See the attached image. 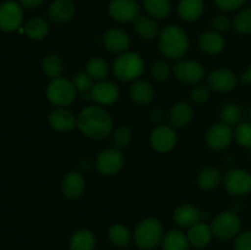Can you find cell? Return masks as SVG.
Segmentation results:
<instances>
[{"instance_id":"obj_19","label":"cell","mask_w":251,"mask_h":250,"mask_svg":"<svg viewBox=\"0 0 251 250\" xmlns=\"http://www.w3.org/2000/svg\"><path fill=\"white\" fill-rule=\"evenodd\" d=\"M201 212L198 207L190 203H181L174 210L173 220L180 227H191L200 222Z\"/></svg>"},{"instance_id":"obj_17","label":"cell","mask_w":251,"mask_h":250,"mask_svg":"<svg viewBox=\"0 0 251 250\" xmlns=\"http://www.w3.org/2000/svg\"><path fill=\"white\" fill-rule=\"evenodd\" d=\"M60 186L65 198L75 200L81 198L85 193L86 181L82 174L78 172H69L61 179Z\"/></svg>"},{"instance_id":"obj_45","label":"cell","mask_w":251,"mask_h":250,"mask_svg":"<svg viewBox=\"0 0 251 250\" xmlns=\"http://www.w3.org/2000/svg\"><path fill=\"white\" fill-rule=\"evenodd\" d=\"M20 1H21V4L24 5L25 7H29V9H32V7L39 6L44 0H20Z\"/></svg>"},{"instance_id":"obj_15","label":"cell","mask_w":251,"mask_h":250,"mask_svg":"<svg viewBox=\"0 0 251 250\" xmlns=\"http://www.w3.org/2000/svg\"><path fill=\"white\" fill-rule=\"evenodd\" d=\"M48 123L55 131L66 132L77 125V117L66 107H56L48 115Z\"/></svg>"},{"instance_id":"obj_25","label":"cell","mask_w":251,"mask_h":250,"mask_svg":"<svg viewBox=\"0 0 251 250\" xmlns=\"http://www.w3.org/2000/svg\"><path fill=\"white\" fill-rule=\"evenodd\" d=\"M96 237L91 230L78 229L71 235L69 247L70 250H95Z\"/></svg>"},{"instance_id":"obj_24","label":"cell","mask_w":251,"mask_h":250,"mask_svg":"<svg viewBox=\"0 0 251 250\" xmlns=\"http://www.w3.org/2000/svg\"><path fill=\"white\" fill-rule=\"evenodd\" d=\"M199 46L201 50L207 54H218L225 49L226 42L221 33H217L215 31L205 32L199 38Z\"/></svg>"},{"instance_id":"obj_12","label":"cell","mask_w":251,"mask_h":250,"mask_svg":"<svg viewBox=\"0 0 251 250\" xmlns=\"http://www.w3.org/2000/svg\"><path fill=\"white\" fill-rule=\"evenodd\" d=\"M176 134L171 126L168 125H158L154 127L150 136V142L151 146L156 150L157 152H169L176 147Z\"/></svg>"},{"instance_id":"obj_41","label":"cell","mask_w":251,"mask_h":250,"mask_svg":"<svg viewBox=\"0 0 251 250\" xmlns=\"http://www.w3.org/2000/svg\"><path fill=\"white\" fill-rule=\"evenodd\" d=\"M190 98L195 104H202V103L207 102L210 98V90L206 86H198L191 91Z\"/></svg>"},{"instance_id":"obj_10","label":"cell","mask_w":251,"mask_h":250,"mask_svg":"<svg viewBox=\"0 0 251 250\" xmlns=\"http://www.w3.org/2000/svg\"><path fill=\"white\" fill-rule=\"evenodd\" d=\"M24 20V11L17 2L6 1L0 5V29L14 32L20 28Z\"/></svg>"},{"instance_id":"obj_29","label":"cell","mask_w":251,"mask_h":250,"mask_svg":"<svg viewBox=\"0 0 251 250\" xmlns=\"http://www.w3.org/2000/svg\"><path fill=\"white\" fill-rule=\"evenodd\" d=\"M135 32L144 41H151L158 33V25L151 17L140 16L135 20Z\"/></svg>"},{"instance_id":"obj_48","label":"cell","mask_w":251,"mask_h":250,"mask_svg":"<svg viewBox=\"0 0 251 250\" xmlns=\"http://www.w3.org/2000/svg\"><path fill=\"white\" fill-rule=\"evenodd\" d=\"M247 117H248V119H249V123H251V108L249 110H248V113H247Z\"/></svg>"},{"instance_id":"obj_43","label":"cell","mask_w":251,"mask_h":250,"mask_svg":"<svg viewBox=\"0 0 251 250\" xmlns=\"http://www.w3.org/2000/svg\"><path fill=\"white\" fill-rule=\"evenodd\" d=\"M234 250H251V230L238 235L234 243Z\"/></svg>"},{"instance_id":"obj_8","label":"cell","mask_w":251,"mask_h":250,"mask_svg":"<svg viewBox=\"0 0 251 250\" xmlns=\"http://www.w3.org/2000/svg\"><path fill=\"white\" fill-rule=\"evenodd\" d=\"M234 139V131L232 126L225 123H216L206 132V144L215 151L227 149Z\"/></svg>"},{"instance_id":"obj_20","label":"cell","mask_w":251,"mask_h":250,"mask_svg":"<svg viewBox=\"0 0 251 250\" xmlns=\"http://www.w3.org/2000/svg\"><path fill=\"white\" fill-rule=\"evenodd\" d=\"M75 12L71 0H54L49 6V17L55 24H65L70 21Z\"/></svg>"},{"instance_id":"obj_30","label":"cell","mask_w":251,"mask_h":250,"mask_svg":"<svg viewBox=\"0 0 251 250\" xmlns=\"http://www.w3.org/2000/svg\"><path fill=\"white\" fill-rule=\"evenodd\" d=\"M25 33L33 41H41L49 33L48 22L42 17H33L25 26Z\"/></svg>"},{"instance_id":"obj_22","label":"cell","mask_w":251,"mask_h":250,"mask_svg":"<svg viewBox=\"0 0 251 250\" xmlns=\"http://www.w3.org/2000/svg\"><path fill=\"white\" fill-rule=\"evenodd\" d=\"M194 110L190 104L185 102H178L171 108L168 113V119L173 126L183 127L193 119Z\"/></svg>"},{"instance_id":"obj_32","label":"cell","mask_w":251,"mask_h":250,"mask_svg":"<svg viewBox=\"0 0 251 250\" xmlns=\"http://www.w3.org/2000/svg\"><path fill=\"white\" fill-rule=\"evenodd\" d=\"M42 68L44 74L53 80L61 76L64 71V63L58 54H47L42 61Z\"/></svg>"},{"instance_id":"obj_36","label":"cell","mask_w":251,"mask_h":250,"mask_svg":"<svg viewBox=\"0 0 251 250\" xmlns=\"http://www.w3.org/2000/svg\"><path fill=\"white\" fill-rule=\"evenodd\" d=\"M108 237L109 240L117 247H126L127 244L131 240V234H130V230L127 229L125 225L117 223V225H113L112 227L108 230Z\"/></svg>"},{"instance_id":"obj_21","label":"cell","mask_w":251,"mask_h":250,"mask_svg":"<svg viewBox=\"0 0 251 250\" xmlns=\"http://www.w3.org/2000/svg\"><path fill=\"white\" fill-rule=\"evenodd\" d=\"M212 230L205 222H198L189 227L188 239L195 248H205L212 239Z\"/></svg>"},{"instance_id":"obj_46","label":"cell","mask_w":251,"mask_h":250,"mask_svg":"<svg viewBox=\"0 0 251 250\" xmlns=\"http://www.w3.org/2000/svg\"><path fill=\"white\" fill-rule=\"evenodd\" d=\"M151 118L153 122H161L163 119V112L161 109H156L151 113Z\"/></svg>"},{"instance_id":"obj_3","label":"cell","mask_w":251,"mask_h":250,"mask_svg":"<svg viewBox=\"0 0 251 250\" xmlns=\"http://www.w3.org/2000/svg\"><path fill=\"white\" fill-rule=\"evenodd\" d=\"M112 70L115 77L123 82L136 81L144 74L145 61L140 54L125 51L114 59Z\"/></svg>"},{"instance_id":"obj_11","label":"cell","mask_w":251,"mask_h":250,"mask_svg":"<svg viewBox=\"0 0 251 250\" xmlns=\"http://www.w3.org/2000/svg\"><path fill=\"white\" fill-rule=\"evenodd\" d=\"M174 76L181 82L194 85L205 77V68L199 61L180 60L174 66Z\"/></svg>"},{"instance_id":"obj_44","label":"cell","mask_w":251,"mask_h":250,"mask_svg":"<svg viewBox=\"0 0 251 250\" xmlns=\"http://www.w3.org/2000/svg\"><path fill=\"white\" fill-rule=\"evenodd\" d=\"M247 0H215L216 5L225 11H232V10L239 9L244 5Z\"/></svg>"},{"instance_id":"obj_27","label":"cell","mask_w":251,"mask_h":250,"mask_svg":"<svg viewBox=\"0 0 251 250\" xmlns=\"http://www.w3.org/2000/svg\"><path fill=\"white\" fill-rule=\"evenodd\" d=\"M203 11V0H180L178 14L184 21H195Z\"/></svg>"},{"instance_id":"obj_1","label":"cell","mask_w":251,"mask_h":250,"mask_svg":"<svg viewBox=\"0 0 251 250\" xmlns=\"http://www.w3.org/2000/svg\"><path fill=\"white\" fill-rule=\"evenodd\" d=\"M76 126L90 139L103 140L112 132L113 120L104 108L88 105L78 113Z\"/></svg>"},{"instance_id":"obj_16","label":"cell","mask_w":251,"mask_h":250,"mask_svg":"<svg viewBox=\"0 0 251 250\" xmlns=\"http://www.w3.org/2000/svg\"><path fill=\"white\" fill-rule=\"evenodd\" d=\"M207 82L217 92H230L237 87L238 77L228 69H216L208 75Z\"/></svg>"},{"instance_id":"obj_38","label":"cell","mask_w":251,"mask_h":250,"mask_svg":"<svg viewBox=\"0 0 251 250\" xmlns=\"http://www.w3.org/2000/svg\"><path fill=\"white\" fill-rule=\"evenodd\" d=\"M234 139L242 146L251 149V123H240L234 130Z\"/></svg>"},{"instance_id":"obj_31","label":"cell","mask_w":251,"mask_h":250,"mask_svg":"<svg viewBox=\"0 0 251 250\" xmlns=\"http://www.w3.org/2000/svg\"><path fill=\"white\" fill-rule=\"evenodd\" d=\"M85 71L91 76L93 81H103L109 74V65L104 59L96 56L87 61Z\"/></svg>"},{"instance_id":"obj_28","label":"cell","mask_w":251,"mask_h":250,"mask_svg":"<svg viewBox=\"0 0 251 250\" xmlns=\"http://www.w3.org/2000/svg\"><path fill=\"white\" fill-rule=\"evenodd\" d=\"M189 245H190V242L188 239V235L176 229L166 233L162 240L163 250H189Z\"/></svg>"},{"instance_id":"obj_9","label":"cell","mask_w":251,"mask_h":250,"mask_svg":"<svg viewBox=\"0 0 251 250\" xmlns=\"http://www.w3.org/2000/svg\"><path fill=\"white\" fill-rule=\"evenodd\" d=\"M225 186L232 195H247L251 191V174L244 169H230L225 176Z\"/></svg>"},{"instance_id":"obj_18","label":"cell","mask_w":251,"mask_h":250,"mask_svg":"<svg viewBox=\"0 0 251 250\" xmlns=\"http://www.w3.org/2000/svg\"><path fill=\"white\" fill-rule=\"evenodd\" d=\"M103 44L112 53L122 54L129 48L130 37L124 29L110 28L103 36Z\"/></svg>"},{"instance_id":"obj_37","label":"cell","mask_w":251,"mask_h":250,"mask_svg":"<svg viewBox=\"0 0 251 250\" xmlns=\"http://www.w3.org/2000/svg\"><path fill=\"white\" fill-rule=\"evenodd\" d=\"M233 25L239 33H251V7L242 10L234 19Z\"/></svg>"},{"instance_id":"obj_4","label":"cell","mask_w":251,"mask_h":250,"mask_svg":"<svg viewBox=\"0 0 251 250\" xmlns=\"http://www.w3.org/2000/svg\"><path fill=\"white\" fill-rule=\"evenodd\" d=\"M163 225L157 218L147 217L140 221L134 230V240L142 250H151L162 244Z\"/></svg>"},{"instance_id":"obj_6","label":"cell","mask_w":251,"mask_h":250,"mask_svg":"<svg viewBox=\"0 0 251 250\" xmlns=\"http://www.w3.org/2000/svg\"><path fill=\"white\" fill-rule=\"evenodd\" d=\"M210 227L216 238L227 240L238 235L242 227V221L235 211H223L213 218Z\"/></svg>"},{"instance_id":"obj_7","label":"cell","mask_w":251,"mask_h":250,"mask_svg":"<svg viewBox=\"0 0 251 250\" xmlns=\"http://www.w3.org/2000/svg\"><path fill=\"white\" fill-rule=\"evenodd\" d=\"M124 162V154L119 149H105L96 158V167L103 175H113L123 168Z\"/></svg>"},{"instance_id":"obj_42","label":"cell","mask_w":251,"mask_h":250,"mask_svg":"<svg viewBox=\"0 0 251 250\" xmlns=\"http://www.w3.org/2000/svg\"><path fill=\"white\" fill-rule=\"evenodd\" d=\"M230 26H232V22L225 15H218L215 19L212 20V28L213 31L217 32V33H222V32L229 31Z\"/></svg>"},{"instance_id":"obj_2","label":"cell","mask_w":251,"mask_h":250,"mask_svg":"<svg viewBox=\"0 0 251 250\" xmlns=\"http://www.w3.org/2000/svg\"><path fill=\"white\" fill-rule=\"evenodd\" d=\"M158 47L161 53L169 59H180L188 53V34L176 25H168L159 33Z\"/></svg>"},{"instance_id":"obj_47","label":"cell","mask_w":251,"mask_h":250,"mask_svg":"<svg viewBox=\"0 0 251 250\" xmlns=\"http://www.w3.org/2000/svg\"><path fill=\"white\" fill-rule=\"evenodd\" d=\"M240 80H242V82L248 83V85H251V65L248 68L247 73L243 74L242 77H240Z\"/></svg>"},{"instance_id":"obj_34","label":"cell","mask_w":251,"mask_h":250,"mask_svg":"<svg viewBox=\"0 0 251 250\" xmlns=\"http://www.w3.org/2000/svg\"><path fill=\"white\" fill-rule=\"evenodd\" d=\"M144 6L151 16L163 19L172 10L171 0H144Z\"/></svg>"},{"instance_id":"obj_39","label":"cell","mask_w":251,"mask_h":250,"mask_svg":"<svg viewBox=\"0 0 251 250\" xmlns=\"http://www.w3.org/2000/svg\"><path fill=\"white\" fill-rule=\"evenodd\" d=\"M131 130L127 126H124V125L117 127V130H114V132H113V142H114L117 149L127 147L130 145V142H131Z\"/></svg>"},{"instance_id":"obj_26","label":"cell","mask_w":251,"mask_h":250,"mask_svg":"<svg viewBox=\"0 0 251 250\" xmlns=\"http://www.w3.org/2000/svg\"><path fill=\"white\" fill-rule=\"evenodd\" d=\"M221 181H222V174L215 167L203 168L196 178L199 188L202 190H213L220 185Z\"/></svg>"},{"instance_id":"obj_33","label":"cell","mask_w":251,"mask_h":250,"mask_svg":"<svg viewBox=\"0 0 251 250\" xmlns=\"http://www.w3.org/2000/svg\"><path fill=\"white\" fill-rule=\"evenodd\" d=\"M73 83L83 100H91V91L95 83L86 71H77L74 75Z\"/></svg>"},{"instance_id":"obj_13","label":"cell","mask_w":251,"mask_h":250,"mask_svg":"<svg viewBox=\"0 0 251 250\" xmlns=\"http://www.w3.org/2000/svg\"><path fill=\"white\" fill-rule=\"evenodd\" d=\"M119 87L112 81H97L91 91V100L100 105H110L119 98Z\"/></svg>"},{"instance_id":"obj_5","label":"cell","mask_w":251,"mask_h":250,"mask_svg":"<svg viewBox=\"0 0 251 250\" xmlns=\"http://www.w3.org/2000/svg\"><path fill=\"white\" fill-rule=\"evenodd\" d=\"M75 86L73 81L68 80L65 77L53 78L47 86L46 95L49 102L55 107H66L71 104L76 98Z\"/></svg>"},{"instance_id":"obj_23","label":"cell","mask_w":251,"mask_h":250,"mask_svg":"<svg viewBox=\"0 0 251 250\" xmlns=\"http://www.w3.org/2000/svg\"><path fill=\"white\" fill-rule=\"evenodd\" d=\"M130 96L137 104L146 105L153 100V86L146 80H136L130 87Z\"/></svg>"},{"instance_id":"obj_40","label":"cell","mask_w":251,"mask_h":250,"mask_svg":"<svg viewBox=\"0 0 251 250\" xmlns=\"http://www.w3.org/2000/svg\"><path fill=\"white\" fill-rule=\"evenodd\" d=\"M171 75V69L166 61H156L151 66V76L157 82H164Z\"/></svg>"},{"instance_id":"obj_35","label":"cell","mask_w":251,"mask_h":250,"mask_svg":"<svg viewBox=\"0 0 251 250\" xmlns=\"http://www.w3.org/2000/svg\"><path fill=\"white\" fill-rule=\"evenodd\" d=\"M221 120L225 124L233 126V125L240 124L243 118V110L237 103H227L221 109Z\"/></svg>"},{"instance_id":"obj_14","label":"cell","mask_w":251,"mask_h":250,"mask_svg":"<svg viewBox=\"0 0 251 250\" xmlns=\"http://www.w3.org/2000/svg\"><path fill=\"white\" fill-rule=\"evenodd\" d=\"M108 10L110 16L119 22L135 21L140 14V6L135 0H112Z\"/></svg>"}]
</instances>
